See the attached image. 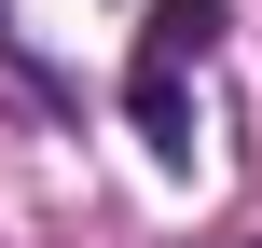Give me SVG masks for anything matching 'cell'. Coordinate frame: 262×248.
Masks as SVG:
<instances>
[{
    "label": "cell",
    "instance_id": "obj_1",
    "mask_svg": "<svg viewBox=\"0 0 262 248\" xmlns=\"http://www.w3.org/2000/svg\"><path fill=\"white\" fill-rule=\"evenodd\" d=\"M207 41H221V0H152L138 14V69H124V110H138V138L180 166L193 152V69H207Z\"/></svg>",
    "mask_w": 262,
    "mask_h": 248
}]
</instances>
